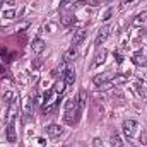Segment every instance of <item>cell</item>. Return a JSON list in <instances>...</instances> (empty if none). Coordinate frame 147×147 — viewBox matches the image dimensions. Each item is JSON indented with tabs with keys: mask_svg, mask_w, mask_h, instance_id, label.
Returning <instances> with one entry per match:
<instances>
[{
	"mask_svg": "<svg viewBox=\"0 0 147 147\" xmlns=\"http://www.w3.org/2000/svg\"><path fill=\"white\" fill-rule=\"evenodd\" d=\"M80 113H82V111L79 110V106H77V108H72V110H65V115H63L65 123H67V125H75V123L79 121V118H80Z\"/></svg>",
	"mask_w": 147,
	"mask_h": 147,
	"instance_id": "6da1fadb",
	"label": "cell"
},
{
	"mask_svg": "<svg viewBox=\"0 0 147 147\" xmlns=\"http://www.w3.org/2000/svg\"><path fill=\"white\" fill-rule=\"evenodd\" d=\"M137 121L135 120H125L123 121V125H121V130H123V134L128 137V139H132L134 135H135V130H137Z\"/></svg>",
	"mask_w": 147,
	"mask_h": 147,
	"instance_id": "7a4b0ae2",
	"label": "cell"
},
{
	"mask_svg": "<svg viewBox=\"0 0 147 147\" xmlns=\"http://www.w3.org/2000/svg\"><path fill=\"white\" fill-rule=\"evenodd\" d=\"M46 134H48V137L57 139V137H60V135L63 134V128H62L60 125H57V123H51V125L46 127Z\"/></svg>",
	"mask_w": 147,
	"mask_h": 147,
	"instance_id": "3957f363",
	"label": "cell"
},
{
	"mask_svg": "<svg viewBox=\"0 0 147 147\" xmlns=\"http://www.w3.org/2000/svg\"><path fill=\"white\" fill-rule=\"evenodd\" d=\"M113 77H115V74H113V72H103V74H99V75H96V77L92 79V82H94L96 86H101V84L110 82Z\"/></svg>",
	"mask_w": 147,
	"mask_h": 147,
	"instance_id": "277c9868",
	"label": "cell"
},
{
	"mask_svg": "<svg viewBox=\"0 0 147 147\" xmlns=\"http://www.w3.org/2000/svg\"><path fill=\"white\" fill-rule=\"evenodd\" d=\"M108 34H110V28H108V26L101 28V29L98 31V36H96V39H94V45H96V46H99L101 43H105V41H106V38H108Z\"/></svg>",
	"mask_w": 147,
	"mask_h": 147,
	"instance_id": "5b68a950",
	"label": "cell"
},
{
	"mask_svg": "<svg viewBox=\"0 0 147 147\" xmlns=\"http://www.w3.org/2000/svg\"><path fill=\"white\" fill-rule=\"evenodd\" d=\"M62 79L65 80L67 86H72L74 82H75V70L74 69H65L63 74H62Z\"/></svg>",
	"mask_w": 147,
	"mask_h": 147,
	"instance_id": "8992f818",
	"label": "cell"
},
{
	"mask_svg": "<svg viewBox=\"0 0 147 147\" xmlns=\"http://www.w3.org/2000/svg\"><path fill=\"white\" fill-rule=\"evenodd\" d=\"M17 113H19V108H17V103L14 101V103H10V105H9L7 121H9V123H10V121H14V120H16V116H17Z\"/></svg>",
	"mask_w": 147,
	"mask_h": 147,
	"instance_id": "52a82bcc",
	"label": "cell"
},
{
	"mask_svg": "<svg viewBox=\"0 0 147 147\" xmlns=\"http://www.w3.org/2000/svg\"><path fill=\"white\" fill-rule=\"evenodd\" d=\"M45 46H46V43L43 41V39H34L33 41V45H31V50H33V53H36V55H39V53H43L45 51Z\"/></svg>",
	"mask_w": 147,
	"mask_h": 147,
	"instance_id": "ba28073f",
	"label": "cell"
},
{
	"mask_svg": "<svg viewBox=\"0 0 147 147\" xmlns=\"http://www.w3.org/2000/svg\"><path fill=\"white\" fill-rule=\"evenodd\" d=\"M75 58H77V48H75V46H70V48L63 53V62H65V63H70Z\"/></svg>",
	"mask_w": 147,
	"mask_h": 147,
	"instance_id": "9c48e42d",
	"label": "cell"
},
{
	"mask_svg": "<svg viewBox=\"0 0 147 147\" xmlns=\"http://www.w3.org/2000/svg\"><path fill=\"white\" fill-rule=\"evenodd\" d=\"M86 36H87V31H84V29H80V31H77L75 34H74V38H72V46H79L84 39H86Z\"/></svg>",
	"mask_w": 147,
	"mask_h": 147,
	"instance_id": "30bf717a",
	"label": "cell"
},
{
	"mask_svg": "<svg viewBox=\"0 0 147 147\" xmlns=\"http://www.w3.org/2000/svg\"><path fill=\"white\" fill-rule=\"evenodd\" d=\"M7 142H10V144L16 142V125H14V121H10L7 125Z\"/></svg>",
	"mask_w": 147,
	"mask_h": 147,
	"instance_id": "8fae6325",
	"label": "cell"
},
{
	"mask_svg": "<svg viewBox=\"0 0 147 147\" xmlns=\"http://www.w3.org/2000/svg\"><path fill=\"white\" fill-rule=\"evenodd\" d=\"M128 80V75L127 74H115V77L111 79V86H120V84H125Z\"/></svg>",
	"mask_w": 147,
	"mask_h": 147,
	"instance_id": "7c38bea8",
	"label": "cell"
},
{
	"mask_svg": "<svg viewBox=\"0 0 147 147\" xmlns=\"http://www.w3.org/2000/svg\"><path fill=\"white\" fill-rule=\"evenodd\" d=\"M106 57H108V51H106V50H101V53H98V55H96V58H94V62H92V65H91V67L94 69V67H98L99 63H103V62L106 60Z\"/></svg>",
	"mask_w": 147,
	"mask_h": 147,
	"instance_id": "4fadbf2b",
	"label": "cell"
},
{
	"mask_svg": "<svg viewBox=\"0 0 147 147\" xmlns=\"http://www.w3.org/2000/svg\"><path fill=\"white\" fill-rule=\"evenodd\" d=\"M132 62H134L135 65H147V57H144L142 53H135V55L132 57Z\"/></svg>",
	"mask_w": 147,
	"mask_h": 147,
	"instance_id": "5bb4252c",
	"label": "cell"
},
{
	"mask_svg": "<svg viewBox=\"0 0 147 147\" xmlns=\"http://www.w3.org/2000/svg\"><path fill=\"white\" fill-rule=\"evenodd\" d=\"M77 105H79V110L84 111L86 105H87V96H86L84 91H80V94H79V98H77Z\"/></svg>",
	"mask_w": 147,
	"mask_h": 147,
	"instance_id": "9a60e30c",
	"label": "cell"
},
{
	"mask_svg": "<svg viewBox=\"0 0 147 147\" xmlns=\"http://www.w3.org/2000/svg\"><path fill=\"white\" fill-rule=\"evenodd\" d=\"M65 86H67V84H65V80H63V79H62V80H57V82H55V87H53V91H55L57 94H63V91H65Z\"/></svg>",
	"mask_w": 147,
	"mask_h": 147,
	"instance_id": "2e32d148",
	"label": "cell"
},
{
	"mask_svg": "<svg viewBox=\"0 0 147 147\" xmlns=\"http://www.w3.org/2000/svg\"><path fill=\"white\" fill-rule=\"evenodd\" d=\"M110 144H111V147H121L123 146V140H121V137L118 134H115V135H111Z\"/></svg>",
	"mask_w": 147,
	"mask_h": 147,
	"instance_id": "e0dca14e",
	"label": "cell"
},
{
	"mask_svg": "<svg viewBox=\"0 0 147 147\" xmlns=\"http://www.w3.org/2000/svg\"><path fill=\"white\" fill-rule=\"evenodd\" d=\"M146 21H147V12H142V14H139V16L134 19L132 24H134V26H140V24H144Z\"/></svg>",
	"mask_w": 147,
	"mask_h": 147,
	"instance_id": "ac0fdd59",
	"label": "cell"
},
{
	"mask_svg": "<svg viewBox=\"0 0 147 147\" xmlns=\"http://www.w3.org/2000/svg\"><path fill=\"white\" fill-rule=\"evenodd\" d=\"M33 106H34V101H31L29 98L24 99V113H26V115H31V113H33Z\"/></svg>",
	"mask_w": 147,
	"mask_h": 147,
	"instance_id": "d6986e66",
	"label": "cell"
},
{
	"mask_svg": "<svg viewBox=\"0 0 147 147\" xmlns=\"http://www.w3.org/2000/svg\"><path fill=\"white\" fill-rule=\"evenodd\" d=\"M79 105H77V99H74V98H70V99H67V103H65V110H72V108H77Z\"/></svg>",
	"mask_w": 147,
	"mask_h": 147,
	"instance_id": "ffe728a7",
	"label": "cell"
},
{
	"mask_svg": "<svg viewBox=\"0 0 147 147\" xmlns=\"http://www.w3.org/2000/svg\"><path fill=\"white\" fill-rule=\"evenodd\" d=\"M3 101H5V103H9V105H10V103H14V92H12V91H7V92L3 94Z\"/></svg>",
	"mask_w": 147,
	"mask_h": 147,
	"instance_id": "44dd1931",
	"label": "cell"
},
{
	"mask_svg": "<svg viewBox=\"0 0 147 147\" xmlns=\"http://www.w3.org/2000/svg\"><path fill=\"white\" fill-rule=\"evenodd\" d=\"M74 19H75L74 16H65V17L62 19V24H63V26H70L74 22Z\"/></svg>",
	"mask_w": 147,
	"mask_h": 147,
	"instance_id": "7402d4cb",
	"label": "cell"
},
{
	"mask_svg": "<svg viewBox=\"0 0 147 147\" xmlns=\"http://www.w3.org/2000/svg\"><path fill=\"white\" fill-rule=\"evenodd\" d=\"M16 14H17L16 10H5V12H3V19H14Z\"/></svg>",
	"mask_w": 147,
	"mask_h": 147,
	"instance_id": "603a6c76",
	"label": "cell"
},
{
	"mask_svg": "<svg viewBox=\"0 0 147 147\" xmlns=\"http://www.w3.org/2000/svg\"><path fill=\"white\" fill-rule=\"evenodd\" d=\"M111 16H113V9H108V10L105 12V16H103V21H110Z\"/></svg>",
	"mask_w": 147,
	"mask_h": 147,
	"instance_id": "cb8c5ba5",
	"label": "cell"
},
{
	"mask_svg": "<svg viewBox=\"0 0 147 147\" xmlns=\"http://www.w3.org/2000/svg\"><path fill=\"white\" fill-rule=\"evenodd\" d=\"M92 146L94 147H103V140H101V139H94V140H92Z\"/></svg>",
	"mask_w": 147,
	"mask_h": 147,
	"instance_id": "d4e9b609",
	"label": "cell"
},
{
	"mask_svg": "<svg viewBox=\"0 0 147 147\" xmlns=\"http://www.w3.org/2000/svg\"><path fill=\"white\" fill-rule=\"evenodd\" d=\"M115 58H116V63H118V65H121V63H123V57H121L120 53H115Z\"/></svg>",
	"mask_w": 147,
	"mask_h": 147,
	"instance_id": "484cf974",
	"label": "cell"
},
{
	"mask_svg": "<svg viewBox=\"0 0 147 147\" xmlns=\"http://www.w3.org/2000/svg\"><path fill=\"white\" fill-rule=\"evenodd\" d=\"M86 3H89V5H92V7H98V5L101 3V0H87Z\"/></svg>",
	"mask_w": 147,
	"mask_h": 147,
	"instance_id": "4316f807",
	"label": "cell"
},
{
	"mask_svg": "<svg viewBox=\"0 0 147 147\" xmlns=\"http://www.w3.org/2000/svg\"><path fill=\"white\" fill-rule=\"evenodd\" d=\"M33 67H41V60L39 58H36V62L33 63Z\"/></svg>",
	"mask_w": 147,
	"mask_h": 147,
	"instance_id": "83f0119b",
	"label": "cell"
},
{
	"mask_svg": "<svg viewBox=\"0 0 147 147\" xmlns=\"http://www.w3.org/2000/svg\"><path fill=\"white\" fill-rule=\"evenodd\" d=\"M134 0H121V5H127V3H132Z\"/></svg>",
	"mask_w": 147,
	"mask_h": 147,
	"instance_id": "f1b7e54d",
	"label": "cell"
},
{
	"mask_svg": "<svg viewBox=\"0 0 147 147\" xmlns=\"http://www.w3.org/2000/svg\"><path fill=\"white\" fill-rule=\"evenodd\" d=\"M69 2H70V0H60V3H62V5H67Z\"/></svg>",
	"mask_w": 147,
	"mask_h": 147,
	"instance_id": "f546056e",
	"label": "cell"
},
{
	"mask_svg": "<svg viewBox=\"0 0 147 147\" xmlns=\"http://www.w3.org/2000/svg\"><path fill=\"white\" fill-rule=\"evenodd\" d=\"M2 3H3V0H0V5H2Z\"/></svg>",
	"mask_w": 147,
	"mask_h": 147,
	"instance_id": "4dcf8cb0",
	"label": "cell"
},
{
	"mask_svg": "<svg viewBox=\"0 0 147 147\" xmlns=\"http://www.w3.org/2000/svg\"><path fill=\"white\" fill-rule=\"evenodd\" d=\"M63 147H72V146H63Z\"/></svg>",
	"mask_w": 147,
	"mask_h": 147,
	"instance_id": "1f68e13d",
	"label": "cell"
}]
</instances>
